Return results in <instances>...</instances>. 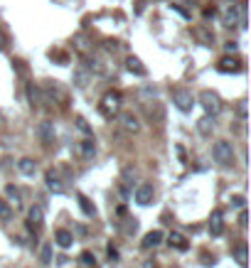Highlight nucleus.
Returning <instances> with one entry per match:
<instances>
[{
    "label": "nucleus",
    "mask_w": 251,
    "mask_h": 268,
    "mask_svg": "<svg viewBox=\"0 0 251 268\" xmlns=\"http://www.w3.org/2000/svg\"><path fill=\"white\" fill-rule=\"evenodd\" d=\"M45 89H47V96H50V99H64V94H62V89H59L57 84H52V81H50Z\"/></svg>",
    "instance_id": "a878e982"
},
{
    "label": "nucleus",
    "mask_w": 251,
    "mask_h": 268,
    "mask_svg": "<svg viewBox=\"0 0 251 268\" xmlns=\"http://www.w3.org/2000/svg\"><path fill=\"white\" fill-rule=\"evenodd\" d=\"M199 106L204 108V113L209 116V118H214L219 111H222V99L214 94V91H209V89H204L202 94H199Z\"/></svg>",
    "instance_id": "7ed1b4c3"
},
{
    "label": "nucleus",
    "mask_w": 251,
    "mask_h": 268,
    "mask_svg": "<svg viewBox=\"0 0 251 268\" xmlns=\"http://www.w3.org/2000/svg\"><path fill=\"white\" fill-rule=\"evenodd\" d=\"M244 202H246L244 197H231V204H234V207H241V209H244Z\"/></svg>",
    "instance_id": "473e14b6"
},
{
    "label": "nucleus",
    "mask_w": 251,
    "mask_h": 268,
    "mask_svg": "<svg viewBox=\"0 0 251 268\" xmlns=\"http://www.w3.org/2000/svg\"><path fill=\"white\" fill-rule=\"evenodd\" d=\"M42 219H45V207H42V204L30 207V214H28V229H30V231H37V229L42 226Z\"/></svg>",
    "instance_id": "0eeeda50"
},
{
    "label": "nucleus",
    "mask_w": 251,
    "mask_h": 268,
    "mask_svg": "<svg viewBox=\"0 0 251 268\" xmlns=\"http://www.w3.org/2000/svg\"><path fill=\"white\" fill-rule=\"evenodd\" d=\"M217 69H219L222 74H229V72H241V62H239L236 57H222V59H219V64H217Z\"/></svg>",
    "instance_id": "f8f14e48"
},
{
    "label": "nucleus",
    "mask_w": 251,
    "mask_h": 268,
    "mask_svg": "<svg viewBox=\"0 0 251 268\" xmlns=\"http://www.w3.org/2000/svg\"><path fill=\"white\" fill-rule=\"evenodd\" d=\"M148 116H150L153 121H163V106H160V104L148 106Z\"/></svg>",
    "instance_id": "bb28decb"
},
{
    "label": "nucleus",
    "mask_w": 251,
    "mask_h": 268,
    "mask_svg": "<svg viewBox=\"0 0 251 268\" xmlns=\"http://www.w3.org/2000/svg\"><path fill=\"white\" fill-rule=\"evenodd\" d=\"M45 182H47V189H50V192H55V194H62V192H64V182H62L59 172H55V170H47V175H45Z\"/></svg>",
    "instance_id": "1a4fd4ad"
},
{
    "label": "nucleus",
    "mask_w": 251,
    "mask_h": 268,
    "mask_svg": "<svg viewBox=\"0 0 251 268\" xmlns=\"http://www.w3.org/2000/svg\"><path fill=\"white\" fill-rule=\"evenodd\" d=\"M236 111H239L241 118H246V101H239V108H236Z\"/></svg>",
    "instance_id": "2f4dec72"
},
{
    "label": "nucleus",
    "mask_w": 251,
    "mask_h": 268,
    "mask_svg": "<svg viewBox=\"0 0 251 268\" xmlns=\"http://www.w3.org/2000/svg\"><path fill=\"white\" fill-rule=\"evenodd\" d=\"M77 128H79L82 133H89V123H86L84 118H77Z\"/></svg>",
    "instance_id": "7c9ffc66"
},
{
    "label": "nucleus",
    "mask_w": 251,
    "mask_h": 268,
    "mask_svg": "<svg viewBox=\"0 0 251 268\" xmlns=\"http://www.w3.org/2000/svg\"><path fill=\"white\" fill-rule=\"evenodd\" d=\"M239 224L246 226V212H244V209H241V214H239Z\"/></svg>",
    "instance_id": "72a5a7b5"
},
{
    "label": "nucleus",
    "mask_w": 251,
    "mask_h": 268,
    "mask_svg": "<svg viewBox=\"0 0 251 268\" xmlns=\"http://www.w3.org/2000/svg\"><path fill=\"white\" fill-rule=\"evenodd\" d=\"M55 241H57V246L69 248L72 241H74V236H72V231H67V229H57V231H55Z\"/></svg>",
    "instance_id": "f3484780"
},
{
    "label": "nucleus",
    "mask_w": 251,
    "mask_h": 268,
    "mask_svg": "<svg viewBox=\"0 0 251 268\" xmlns=\"http://www.w3.org/2000/svg\"><path fill=\"white\" fill-rule=\"evenodd\" d=\"M94 143H96L94 138L82 140V155H84V158H94V153H96V145H94Z\"/></svg>",
    "instance_id": "4be33fe9"
},
{
    "label": "nucleus",
    "mask_w": 251,
    "mask_h": 268,
    "mask_svg": "<svg viewBox=\"0 0 251 268\" xmlns=\"http://www.w3.org/2000/svg\"><path fill=\"white\" fill-rule=\"evenodd\" d=\"M118 126H121L126 133H138V131H140V121H138V116H133V113H121V116H118Z\"/></svg>",
    "instance_id": "6e6552de"
},
{
    "label": "nucleus",
    "mask_w": 251,
    "mask_h": 268,
    "mask_svg": "<svg viewBox=\"0 0 251 268\" xmlns=\"http://www.w3.org/2000/svg\"><path fill=\"white\" fill-rule=\"evenodd\" d=\"M18 170H20V175L32 177V175L37 172V162H35V160H30V158H23V160L18 162Z\"/></svg>",
    "instance_id": "dca6fc26"
},
{
    "label": "nucleus",
    "mask_w": 251,
    "mask_h": 268,
    "mask_svg": "<svg viewBox=\"0 0 251 268\" xmlns=\"http://www.w3.org/2000/svg\"><path fill=\"white\" fill-rule=\"evenodd\" d=\"M82 263H84V266H94V256H91L89 251H84V253H82Z\"/></svg>",
    "instance_id": "c85d7f7f"
},
{
    "label": "nucleus",
    "mask_w": 251,
    "mask_h": 268,
    "mask_svg": "<svg viewBox=\"0 0 251 268\" xmlns=\"http://www.w3.org/2000/svg\"><path fill=\"white\" fill-rule=\"evenodd\" d=\"M163 239H165V234L160 231V229H155V231H148L145 236H143V248H155V246H160L163 243Z\"/></svg>",
    "instance_id": "ddd939ff"
},
{
    "label": "nucleus",
    "mask_w": 251,
    "mask_h": 268,
    "mask_svg": "<svg viewBox=\"0 0 251 268\" xmlns=\"http://www.w3.org/2000/svg\"><path fill=\"white\" fill-rule=\"evenodd\" d=\"M77 199H79V207H82V212H84L86 216H96V207L89 202V197H84V194H77Z\"/></svg>",
    "instance_id": "412c9836"
},
{
    "label": "nucleus",
    "mask_w": 251,
    "mask_h": 268,
    "mask_svg": "<svg viewBox=\"0 0 251 268\" xmlns=\"http://www.w3.org/2000/svg\"><path fill=\"white\" fill-rule=\"evenodd\" d=\"M197 131H199V135H212V131H214V118L204 116V118L197 123Z\"/></svg>",
    "instance_id": "aec40b11"
},
{
    "label": "nucleus",
    "mask_w": 251,
    "mask_h": 268,
    "mask_svg": "<svg viewBox=\"0 0 251 268\" xmlns=\"http://www.w3.org/2000/svg\"><path fill=\"white\" fill-rule=\"evenodd\" d=\"M10 219H13V207L5 199H0V221H10Z\"/></svg>",
    "instance_id": "b1692460"
},
{
    "label": "nucleus",
    "mask_w": 251,
    "mask_h": 268,
    "mask_svg": "<svg viewBox=\"0 0 251 268\" xmlns=\"http://www.w3.org/2000/svg\"><path fill=\"white\" fill-rule=\"evenodd\" d=\"M118 108H121V94H118V91H109V94H104L101 106H99L101 116H104V118H113V116L118 113Z\"/></svg>",
    "instance_id": "f03ea898"
},
{
    "label": "nucleus",
    "mask_w": 251,
    "mask_h": 268,
    "mask_svg": "<svg viewBox=\"0 0 251 268\" xmlns=\"http://www.w3.org/2000/svg\"><path fill=\"white\" fill-rule=\"evenodd\" d=\"M40 261H42V263H52V243H42V248H40Z\"/></svg>",
    "instance_id": "393cba45"
},
{
    "label": "nucleus",
    "mask_w": 251,
    "mask_h": 268,
    "mask_svg": "<svg viewBox=\"0 0 251 268\" xmlns=\"http://www.w3.org/2000/svg\"><path fill=\"white\" fill-rule=\"evenodd\" d=\"M37 138H40L45 145H52V143H55V138H57L55 123H52V121H42V123L37 126Z\"/></svg>",
    "instance_id": "423d86ee"
},
{
    "label": "nucleus",
    "mask_w": 251,
    "mask_h": 268,
    "mask_svg": "<svg viewBox=\"0 0 251 268\" xmlns=\"http://www.w3.org/2000/svg\"><path fill=\"white\" fill-rule=\"evenodd\" d=\"M212 155H214V160L219 162V165H231L234 162V145L229 143V140H217L214 143V150H212Z\"/></svg>",
    "instance_id": "20e7f679"
},
{
    "label": "nucleus",
    "mask_w": 251,
    "mask_h": 268,
    "mask_svg": "<svg viewBox=\"0 0 251 268\" xmlns=\"http://www.w3.org/2000/svg\"><path fill=\"white\" fill-rule=\"evenodd\" d=\"M5 194L10 197V202L15 204V209H20V207H23V192H20L15 185H8V187H5ZM10 202H8V204H10Z\"/></svg>",
    "instance_id": "6ab92c4d"
},
{
    "label": "nucleus",
    "mask_w": 251,
    "mask_h": 268,
    "mask_svg": "<svg viewBox=\"0 0 251 268\" xmlns=\"http://www.w3.org/2000/svg\"><path fill=\"white\" fill-rule=\"evenodd\" d=\"M234 258H236V263L241 266V268H246V243H239L236 248H234Z\"/></svg>",
    "instance_id": "5701e85b"
},
{
    "label": "nucleus",
    "mask_w": 251,
    "mask_h": 268,
    "mask_svg": "<svg viewBox=\"0 0 251 268\" xmlns=\"http://www.w3.org/2000/svg\"><path fill=\"white\" fill-rule=\"evenodd\" d=\"M172 104H175L182 113H190L192 106H195V99H192L190 91H185V89H175V91H172Z\"/></svg>",
    "instance_id": "39448f33"
},
{
    "label": "nucleus",
    "mask_w": 251,
    "mask_h": 268,
    "mask_svg": "<svg viewBox=\"0 0 251 268\" xmlns=\"http://www.w3.org/2000/svg\"><path fill=\"white\" fill-rule=\"evenodd\" d=\"M126 69H128L131 74H136V77H145V74H148V69L143 67V62H140L138 57H128V59H126Z\"/></svg>",
    "instance_id": "4468645a"
},
{
    "label": "nucleus",
    "mask_w": 251,
    "mask_h": 268,
    "mask_svg": "<svg viewBox=\"0 0 251 268\" xmlns=\"http://www.w3.org/2000/svg\"><path fill=\"white\" fill-rule=\"evenodd\" d=\"M86 81H89V72H82V69H79V72L74 74V84H77V86H86Z\"/></svg>",
    "instance_id": "cd10ccee"
},
{
    "label": "nucleus",
    "mask_w": 251,
    "mask_h": 268,
    "mask_svg": "<svg viewBox=\"0 0 251 268\" xmlns=\"http://www.w3.org/2000/svg\"><path fill=\"white\" fill-rule=\"evenodd\" d=\"M167 243H170V246H175L177 251H187V248H190L187 239H185L182 234H177V231H172V234L167 236Z\"/></svg>",
    "instance_id": "a211bd4d"
},
{
    "label": "nucleus",
    "mask_w": 251,
    "mask_h": 268,
    "mask_svg": "<svg viewBox=\"0 0 251 268\" xmlns=\"http://www.w3.org/2000/svg\"><path fill=\"white\" fill-rule=\"evenodd\" d=\"M153 194H155V189H153V185H148V182H143V185L136 187V202L143 204V207L153 202Z\"/></svg>",
    "instance_id": "9d476101"
},
{
    "label": "nucleus",
    "mask_w": 251,
    "mask_h": 268,
    "mask_svg": "<svg viewBox=\"0 0 251 268\" xmlns=\"http://www.w3.org/2000/svg\"><path fill=\"white\" fill-rule=\"evenodd\" d=\"M28 99H30V106H32V108H40L42 101H45L40 86H35V84H28Z\"/></svg>",
    "instance_id": "2eb2a0df"
},
{
    "label": "nucleus",
    "mask_w": 251,
    "mask_h": 268,
    "mask_svg": "<svg viewBox=\"0 0 251 268\" xmlns=\"http://www.w3.org/2000/svg\"><path fill=\"white\" fill-rule=\"evenodd\" d=\"M222 231H224V216H222V209H214L209 216V234L222 236Z\"/></svg>",
    "instance_id": "9b49d317"
},
{
    "label": "nucleus",
    "mask_w": 251,
    "mask_h": 268,
    "mask_svg": "<svg viewBox=\"0 0 251 268\" xmlns=\"http://www.w3.org/2000/svg\"><path fill=\"white\" fill-rule=\"evenodd\" d=\"M5 50H8V35L0 30V52H5Z\"/></svg>",
    "instance_id": "c756f323"
},
{
    "label": "nucleus",
    "mask_w": 251,
    "mask_h": 268,
    "mask_svg": "<svg viewBox=\"0 0 251 268\" xmlns=\"http://www.w3.org/2000/svg\"><path fill=\"white\" fill-rule=\"evenodd\" d=\"M222 20L226 27H246V3H226L222 10Z\"/></svg>",
    "instance_id": "f257e3e1"
}]
</instances>
